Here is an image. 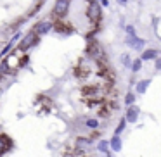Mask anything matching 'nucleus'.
<instances>
[{
  "instance_id": "1",
  "label": "nucleus",
  "mask_w": 161,
  "mask_h": 157,
  "mask_svg": "<svg viewBox=\"0 0 161 157\" xmlns=\"http://www.w3.org/2000/svg\"><path fill=\"white\" fill-rule=\"evenodd\" d=\"M87 54H88V57H92V59L95 60V62H104V59H106L104 49H102V45H101V43H97V42L88 43Z\"/></svg>"
},
{
  "instance_id": "2",
  "label": "nucleus",
  "mask_w": 161,
  "mask_h": 157,
  "mask_svg": "<svg viewBox=\"0 0 161 157\" xmlns=\"http://www.w3.org/2000/svg\"><path fill=\"white\" fill-rule=\"evenodd\" d=\"M38 42V38H36V35H35V31H30L28 35L25 36V38L21 40V42H19V45H18V50L19 52H26V50H30L31 49L33 45H35V43Z\"/></svg>"
},
{
  "instance_id": "3",
  "label": "nucleus",
  "mask_w": 161,
  "mask_h": 157,
  "mask_svg": "<svg viewBox=\"0 0 161 157\" xmlns=\"http://www.w3.org/2000/svg\"><path fill=\"white\" fill-rule=\"evenodd\" d=\"M54 28V23L50 21V19H43V21H38L35 24V28H33V31H35L36 36H42V35H47V33H50V29Z\"/></svg>"
},
{
  "instance_id": "4",
  "label": "nucleus",
  "mask_w": 161,
  "mask_h": 157,
  "mask_svg": "<svg viewBox=\"0 0 161 157\" xmlns=\"http://www.w3.org/2000/svg\"><path fill=\"white\" fill-rule=\"evenodd\" d=\"M69 11V0H56L54 4V14L57 18H64Z\"/></svg>"
},
{
  "instance_id": "5",
  "label": "nucleus",
  "mask_w": 161,
  "mask_h": 157,
  "mask_svg": "<svg viewBox=\"0 0 161 157\" xmlns=\"http://www.w3.org/2000/svg\"><path fill=\"white\" fill-rule=\"evenodd\" d=\"M139 112H140V109L135 107V104L128 105V111H126V116H125L126 123H135L139 119Z\"/></svg>"
},
{
  "instance_id": "6",
  "label": "nucleus",
  "mask_w": 161,
  "mask_h": 157,
  "mask_svg": "<svg viewBox=\"0 0 161 157\" xmlns=\"http://www.w3.org/2000/svg\"><path fill=\"white\" fill-rule=\"evenodd\" d=\"M11 145H12L11 138L0 133V157L4 155L5 152H9V150H11Z\"/></svg>"
},
{
  "instance_id": "7",
  "label": "nucleus",
  "mask_w": 161,
  "mask_h": 157,
  "mask_svg": "<svg viewBox=\"0 0 161 157\" xmlns=\"http://www.w3.org/2000/svg\"><path fill=\"white\" fill-rule=\"evenodd\" d=\"M126 43H128L132 49H135V50H142L144 49V40H140V38H137L135 35L133 36H126Z\"/></svg>"
},
{
  "instance_id": "8",
  "label": "nucleus",
  "mask_w": 161,
  "mask_h": 157,
  "mask_svg": "<svg viewBox=\"0 0 161 157\" xmlns=\"http://www.w3.org/2000/svg\"><path fill=\"white\" fill-rule=\"evenodd\" d=\"M92 147V140L90 138H83V136H78L76 138V149L78 150H87Z\"/></svg>"
},
{
  "instance_id": "9",
  "label": "nucleus",
  "mask_w": 161,
  "mask_h": 157,
  "mask_svg": "<svg viewBox=\"0 0 161 157\" xmlns=\"http://www.w3.org/2000/svg\"><path fill=\"white\" fill-rule=\"evenodd\" d=\"M158 55H159V52H158L156 49H147V50H144V52H142L140 59H142V60H154Z\"/></svg>"
},
{
  "instance_id": "10",
  "label": "nucleus",
  "mask_w": 161,
  "mask_h": 157,
  "mask_svg": "<svg viewBox=\"0 0 161 157\" xmlns=\"http://www.w3.org/2000/svg\"><path fill=\"white\" fill-rule=\"evenodd\" d=\"M88 16H90L92 21H99V18H101V7L97 4H92L90 9H88Z\"/></svg>"
},
{
  "instance_id": "11",
  "label": "nucleus",
  "mask_w": 161,
  "mask_h": 157,
  "mask_svg": "<svg viewBox=\"0 0 161 157\" xmlns=\"http://www.w3.org/2000/svg\"><path fill=\"white\" fill-rule=\"evenodd\" d=\"M109 149L114 150V152H119V150H121V138H119V135H114L109 140Z\"/></svg>"
},
{
  "instance_id": "12",
  "label": "nucleus",
  "mask_w": 161,
  "mask_h": 157,
  "mask_svg": "<svg viewBox=\"0 0 161 157\" xmlns=\"http://www.w3.org/2000/svg\"><path fill=\"white\" fill-rule=\"evenodd\" d=\"M142 62H144L142 59H135V60H132V62H130V69H132L133 73H139V71L142 69Z\"/></svg>"
},
{
  "instance_id": "13",
  "label": "nucleus",
  "mask_w": 161,
  "mask_h": 157,
  "mask_svg": "<svg viewBox=\"0 0 161 157\" xmlns=\"http://www.w3.org/2000/svg\"><path fill=\"white\" fill-rule=\"evenodd\" d=\"M11 73V67H9V60H4L0 64V76H9Z\"/></svg>"
},
{
  "instance_id": "14",
  "label": "nucleus",
  "mask_w": 161,
  "mask_h": 157,
  "mask_svg": "<svg viewBox=\"0 0 161 157\" xmlns=\"http://www.w3.org/2000/svg\"><path fill=\"white\" fill-rule=\"evenodd\" d=\"M149 85H151V80H142L140 83H137V93H144Z\"/></svg>"
},
{
  "instance_id": "15",
  "label": "nucleus",
  "mask_w": 161,
  "mask_h": 157,
  "mask_svg": "<svg viewBox=\"0 0 161 157\" xmlns=\"http://www.w3.org/2000/svg\"><path fill=\"white\" fill-rule=\"evenodd\" d=\"M97 150H99V152H108V150H109V142H106V140H101V142H99L97 143Z\"/></svg>"
},
{
  "instance_id": "16",
  "label": "nucleus",
  "mask_w": 161,
  "mask_h": 157,
  "mask_svg": "<svg viewBox=\"0 0 161 157\" xmlns=\"http://www.w3.org/2000/svg\"><path fill=\"white\" fill-rule=\"evenodd\" d=\"M85 124H87L88 128H92V129H97L101 123H99L97 119H92V118H90V119H87V121H85Z\"/></svg>"
},
{
  "instance_id": "17",
  "label": "nucleus",
  "mask_w": 161,
  "mask_h": 157,
  "mask_svg": "<svg viewBox=\"0 0 161 157\" xmlns=\"http://www.w3.org/2000/svg\"><path fill=\"white\" fill-rule=\"evenodd\" d=\"M125 104H126V105H132V104H135V93H132V92H128V93L125 95Z\"/></svg>"
},
{
  "instance_id": "18",
  "label": "nucleus",
  "mask_w": 161,
  "mask_h": 157,
  "mask_svg": "<svg viewBox=\"0 0 161 157\" xmlns=\"http://www.w3.org/2000/svg\"><path fill=\"white\" fill-rule=\"evenodd\" d=\"M125 126H126V119H125V118H121V119H119V124L116 126V131H114V135H119V133H121L123 129H125Z\"/></svg>"
},
{
  "instance_id": "19",
  "label": "nucleus",
  "mask_w": 161,
  "mask_h": 157,
  "mask_svg": "<svg viewBox=\"0 0 161 157\" xmlns=\"http://www.w3.org/2000/svg\"><path fill=\"white\" fill-rule=\"evenodd\" d=\"M125 29H126V33H128L130 36H133V35H135V28H133V26H130V24H128Z\"/></svg>"
},
{
  "instance_id": "20",
  "label": "nucleus",
  "mask_w": 161,
  "mask_h": 157,
  "mask_svg": "<svg viewBox=\"0 0 161 157\" xmlns=\"http://www.w3.org/2000/svg\"><path fill=\"white\" fill-rule=\"evenodd\" d=\"M121 60H123V64H125V66H130V62H132V60H130V57L126 55V54L121 57Z\"/></svg>"
},
{
  "instance_id": "21",
  "label": "nucleus",
  "mask_w": 161,
  "mask_h": 157,
  "mask_svg": "<svg viewBox=\"0 0 161 157\" xmlns=\"http://www.w3.org/2000/svg\"><path fill=\"white\" fill-rule=\"evenodd\" d=\"M154 67H156V69H161V59H159V55L154 59Z\"/></svg>"
},
{
  "instance_id": "22",
  "label": "nucleus",
  "mask_w": 161,
  "mask_h": 157,
  "mask_svg": "<svg viewBox=\"0 0 161 157\" xmlns=\"http://www.w3.org/2000/svg\"><path fill=\"white\" fill-rule=\"evenodd\" d=\"M99 2H101V5H102V7H108V5H109V2H108V0H99Z\"/></svg>"
},
{
  "instance_id": "23",
  "label": "nucleus",
  "mask_w": 161,
  "mask_h": 157,
  "mask_svg": "<svg viewBox=\"0 0 161 157\" xmlns=\"http://www.w3.org/2000/svg\"><path fill=\"white\" fill-rule=\"evenodd\" d=\"M118 2H121V4H126V2H128V0H118Z\"/></svg>"
}]
</instances>
